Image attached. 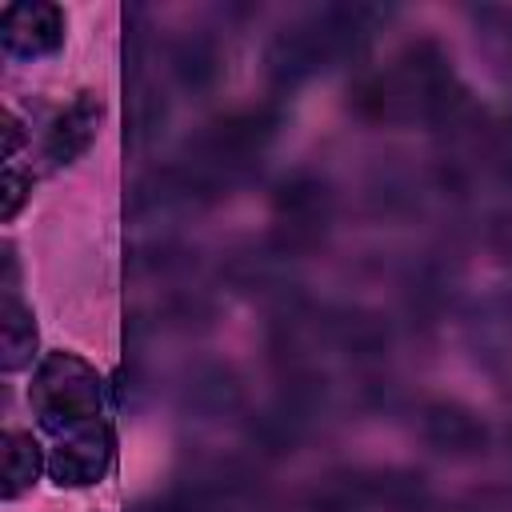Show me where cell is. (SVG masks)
<instances>
[{
  "mask_svg": "<svg viewBox=\"0 0 512 512\" xmlns=\"http://www.w3.org/2000/svg\"><path fill=\"white\" fill-rule=\"evenodd\" d=\"M32 400L48 424L80 428L100 412V380L84 360L56 352L40 364L36 384H32Z\"/></svg>",
  "mask_w": 512,
  "mask_h": 512,
  "instance_id": "1",
  "label": "cell"
},
{
  "mask_svg": "<svg viewBox=\"0 0 512 512\" xmlns=\"http://www.w3.org/2000/svg\"><path fill=\"white\" fill-rule=\"evenodd\" d=\"M64 40V20L52 4H12L4 8V44L8 52L20 56H40L60 48Z\"/></svg>",
  "mask_w": 512,
  "mask_h": 512,
  "instance_id": "2",
  "label": "cell"
},
{
  "mask_svg": "<svg viewBox=\"0 0 512 512\" xmlns=\"http://www.w3.org/2000/svg\"><path fill=\"white\" fill-rule=\"evenodd\" d=\"M104 464H108V436H104V432L96 436V428H84V432H76L68 444L56 448V456H52V476H56L60 484H92V480L104 472Z\"/></svg>",
  "mask_w": 512,
  "mask_h": 512,
  "instance_id": "3",
  "label": "cell"
},
{
  "mask_svg": "<svg viewBox=\"0 0 512 512\" xmlns=\"http://www.w3.org/2000/svg\"><path fill=\"white\" fill-rule=\"evenodd\" d=\"M96 120H100V104H96L92 96L72 100V104L56 116L52 132H48V156H52L56 164H68L72 156H80V152L92 144Z\"/></svg>",
  "mask_w": 512,
  "mask_h": 512,
  "instance_id": "4",
  "label": "cell"
},
{
  "mask_svg": "<svg viewBox=\"0 0 512 512\" xmlns=\"http://www.w3.org/2000/svg\"><path fill=\"white\" fill-rule=\"evenodd\" d=\"M36 468H40V452H36V440L20 428H12L4 436V496H20L32 480H36Z\"/></svg>",
  "mask_w": 512,
  "mask_h": 512,
  "instance_id": "5",
  "label": "cell"
},
{
  "mask_svg": "<svg viewBox=\"0 0 512 512\" xmlns=\"http://www.w3.org/2000/svg\"><path fill=\"white\" fill-rule=\"evenodd\" d=\"M32 344H36L32 312H28L16 296H8V300H4V368H20V364H28Z\"/></svg>",
  "mask_w": 512,
  "mask_h": 512,
  "instance_id": "6",
  "label": "cell"
},
{
  "mask_svg": "<svg viewBox=\"0 0 512 512\" xmlns=\"http://www.w3.org/2000/svg\"><path fill=\"white\" fill-rule=\"evenodd\" d=\"M28 188H32V180H28L24 172L8 168V176H4V220H12V216L20 212V204H24Z\"/></svg>",
  "mask_w": 512,
  "mask_h": 512,
  "instance_id": "7",
  "label": "cell"
}]
</instances>
